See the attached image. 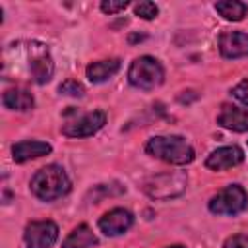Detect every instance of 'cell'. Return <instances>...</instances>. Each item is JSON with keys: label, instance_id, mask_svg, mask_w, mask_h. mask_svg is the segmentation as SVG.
<instances>
[{"label": "cell", "instance_id": "7", "mask_svg": "<svg viewBox=\"0 0 248 248\" xmlns=\"http://www.w3.org/2000/svg\"><path fill=\"white\" fill-rule=\"evenodd\" d=\"M27 54H29V72H31L33 81L39 85L48 83L54 74V62H52L48 46L45 43L31 41L27 46Z\"/></svg>", "mask_w": 248, "mask_h": 248}, {"label": "cell", "instance_id": "24", "mask_svg": "<svg viewBox=\"0 0 248 248\" xmlns=\"http://www.w3.org/2000/svg\"><path fill=\"white\" fill-rule=\"evenodd\" d=\"M141 39H145L143 35H130V43H136V41H141Z\"/></svg>", "mask_w": 248, "mask_h": 248}, {"label": "cell", "instance_id": "11", "mask_svg": "<svg viewBox=\"0 0 248 248\" xmlns=\"http://www.w3.org/2000/svg\"><path fill=\"white\" fill-rule=\"evenodd\" d=\"M219 52L227 60L248 56V33L242 31H225L219 35Z\"/></svg>", "mask_w": 248, "mask_h": 248}, {"label": "cell", "instance_id": "2", "mask_svg": "<svg viewBox=\"0 0 248 248\" xmlns=\"http://www.w3.org/2000/svg\"><path fill=\"white\" fill-rule=\"evenodd\" d=\"M72 190V180L60 165H46L31 178V192L41 202H54Z\"/></svg>", "mask_w": 248, "mask_h": 248}, {"label": "cell", "instance_id": "14", "mask_svg": "<svg viewBox=\"0 0 248 248\" xmlns=\"http://www.w3.org/2000/svg\"><path fill=\"white\" fill-rule=\"evenodd\" d=\"M118 70H120V60L118 58L97 60V62H91L85 68V76L91 83H103V81L110 79Z\"/></svg>", "mask_w": 248, "mask_h": 248}, {"label": "cell", "instance_id": "6", "mask_svg": "<svg viewBox=\"0 0 248 248\" xmlns=\"http://www.w3.org/2000/svg\"><path fill=\"white\" fill-rule=\"evenodd\" d=\"M246 207H248V192L240 184L225 186L207 202V209L213 215L234 217V215H240Z\"/></svg>", "mask_w": 248, "mask_h": 248}, {"label": "cell", "instance_id": "12", "mask_svg": "<svg viewBox=\"0 0 248 248\" xmlns=\"http://www.w3.org/2000/svg\"><path fill=\"white\" fill-rule=\"evenodd\" d=\"M217 124L231 132H248V110L231 103H223L217 114Z\"/></svg>", "mask_w": 248, "mask_h": 248}, {"label": "cell", "instance_id": "23", "mask_svg": "<svg viewBox=\"0 0 248 248\" xmlns=\"http://www.w3.org/2000/svg\"><path fill=\"white\" fill-rule=\"evenodd\" d=\"M223 248H248V234L244 232H238V234H232L225 240Z\"/></svg>", "mask_w": 248, "mask_h": 248}, {"label": "cell", "instance_id": "10", "mask_svg": "<svg viewBox=\"0 0 248 248\" xmlns=\"http://www.w3.org/2000/svg\"><path fill=\"white\" fill-rule=\"evenodd\" d=\"M244 161V151L238 145H223L213 149L207 159H205V167L209 170H227L232 167H238Z\"/></svg>", "mask_w": 248, "mask_h": 248}, {"label": "cell", "instance_id": "13", "mask_svg": "<svg viewBox=\"0 0 248 248\" xmlns=\"http://www.w3.org/2000/svg\"><path fill=\"white\" fill-rule=\"evenodd\" d=\"M52 151V145L41 140H23L12 145V159L14 163H25L31 159H39L43 155H48Z\"/></svg>", "mask_w": 248, "mask_h": 248}, {"label": "cell", "instance_id": "18", "mask_svg": "<svg viewBox=\"0 0 248 248\" xmlns=\"http://www.w3.org/2000/svg\"><path fill=\"white\" fill-rule=\"evenodd\" d=\"M124 192H126V188L116 184V182L114 184H97L89 192V198H93V202L99 203V200H103L107 196H118V194H124Z\"/></svg>", "mask_w": 248, "mask_h": 248}, {"label": "cell", "instance_id": "3", "mask_svg": "<svg viewBox=\"0 0 248 248\" xmlns=\"http://www.w3.org/2000/svg\"><path fill=\"white\" fill-rule=\"evenodd\" d=\"M188 174L184 170H165L147 176L141 182V190L147 198L155 202H169L186 192Z\"/></svg>", "mask_w": 248, "mask_h": 248}, {"label": "cell", "instance_id": "9", "mask_svg": "<svg viewBox=\"0 0 248 248\" xmlns=\"http://www.w3.org/2000/svg\"><path fill=\"white\" fill-rule=\"evenodd\" d=\"M99 231L107 236H120L126 231L132 229L134 225V215L132 211L124 209V207H114L110 211H107L101 219H99Z\"/></svg>", "mask_w": 248, "mask_h": 248}, {"label": "cell", "instance_id": "22", "mask_svg": "<svg viewBox=\"0 0 248 248\" xmlns=\"http://www.w3.org/2000/svg\"><path fill=\"white\" fill-rule=\"evenodd\" d=\"M231 95H232L236 101H240L242 105L248 107V78L240 79V81L231 89Z\"/></svg>", "mask_w": 248, "mask_h": 248}, {"label": "cell", "instance_id": "20", "mask_svg": "<svg viewBox=\"0 0 248 248\" xmlns=\"http://www.w3.org/2000/svg\"><path fill=\"white\" fill-rule=\"evenodd\" d=\"M134 14L141 19H155L157 14H159V8H157V4H153L149 0H143V2H138L134 6Z\"/></svg>", "mask_w": 248, "mask_h": 248}, {"label": "cell", "instance_id": "1", "mask_svg": "<svg viewBox=\"0 0 248 248\" xmlns=\"http://www.w3.org/2000/svg\"><path fill=\"white\" fill-rule=\"evenodd\" d=\"M145 153L169 165H190L196 159L194 147L182 136H153L145 143Z\"/></svg>", "mask_w": 248, "mask_h": 248}, {"label": "cell", "instance_id": "17", "mask_svg": "<svg viewBox=\"0 0 248 248\" xmlns=\"http://www.w3.org/2000/svg\"><path fill=\"white\" fill-rule=\"evenodd\" d=\"M215 12L223 16L227 21H240L244 19L248 6L238 0H221V2H215Z\"/></svg>", "mask_w": 248, "mask_h": 248}, {"label": "cell", "instance_id": "5", "mask_svg": "<svg viewBox=\"0 0 248 248\" xmlns=\"http://www.w3.org/2000/svg\"><path fill=\"white\" fill-rule=\"evenodd\" d=\"M128 81L141 91H153L165 81V68L153 56H140L128 68Z\"/></svg>", "mask_w": 248, "mask_h": 248}, {"label": "cell", "instance_id": "26", "mask_svg": "<svg viewBox=\"0 0 248 248\" xmlns=\"http://www.w3.org/2000/svg\"><path fill=\"white\" fill-rule=\"evenodd\" d=\"M246 143H248V141H246Z\"/></svg>", "mask_w": 248, "mask_h": 248}, {"label": "cell", "instance_id": "4", "mask_svg": "<svg viewBox=\"0 0 248 248\" xmlns=\"http://www.w3.org/2000/svg\"><path fill=\"white\" fill-rule=\"evenodd\" d=\"M64 116L68 120L62 124V134L68 138H89L97 134L107 122V114L103 110L79 112L76 107H68Z\"/></svg>", "mask_w": 248, "mask_h": 248}, {"label": "cell", "instance_id": "8", "mask_svg": "<svg viewBox=\"0 0 248 248\" xmlns=\"http://www.w3.org/2000/svg\"><path fill=\"white\" fill-rule=\"evenodd\" d=\"M27 248H50L58 240V225L54 221H29L23 231Z\"/></svg>", "mask_w": 248, "mask_h": 248}, {"label": "cell", "instance_id": "15", "mask_svg": "<svg viewBox=\"0 0 248 248\" xmlns=\"http://www.w3.org/2000/svg\"><path fill=\"white\" fill-rule=\"evenodd\" d=\"M2 105L10 110H19V112H25V110H31L35 107V99L33 95L27 91V89H19V87H14V89H6L4 95H2Z\"/></svg>", "mask_w": 248, "mask_h": 248}, {"label": "cell", "instance_id": "25", "mask_svg": "<svg viewBox=\"0 0 248 248\" xmlns=\"http://www.w3.org/2000/svg\"><path fill=\"white\" fill-rule=\"evenodd\" d=\"M167 248H186V246H182V244H172V246H167Z\"/></svg>", "mask_w": 248, "mask_h": 248}, {"label": "cell", "instance_id": "19", "mask_svg": "<svg viewBox=\"0 0 248 248\" xmlns=\"http://www.w3.org/2000/svg\"><path fill=\"white\" fill-rule=\"evenodd\" d=\"M58 91H60L62 95H68V97H83V95H85L83 83H79L78 79H72V78L64 79V81L58 85Z\"/></svg>", "mask_w": 248, "mask_h": 248}, {"label": "cell", "instance_id": "16", "mask_svg": "<svg viewBox=\"0 0 248 248\" xmlns=\"http://www.w3.org/2000/svg\"><path fill=\"white\" fill-rule=\"evenodd\" d=\"M99 244V238L95 236V232L91 231V227L87 223L78 225L62 242V248H93Z\"/></svg>", "mask_w": 248, "mask_h": 248}, {"label": "cell", "instance_id": "21", "mask_svg": "<svg viewBox=\"0 0 248 248\" xmlns=\"http://www.w3.org/2000/svg\"><path fill=\"white\" fill-rule=\"evenodd\" d=\"M128 6H130L128 0H103L101 2V12H105L108 16H114V14L122 12V10H126Z\"/></svg>", "mask_w": 248, "mask_h": 248}]
</instances>
